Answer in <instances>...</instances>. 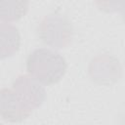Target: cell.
<instances>
[{
    "label": "cell",
    "instance_id": "obj_1",
    "mask_svg": "<svg viewBox=\"0 0 125 125\" xmlns=\"http://www.w3.org/2000/svg\"><path fill=\"white\" fill-rule=\"evenodd\" d=\"M46 99L43 85L30 75H20L12 88L0 91V116L9 122L26 119Z\"/></svg>",
    "mask_w": 125,
    "mask_h": 125
},
{
    "label": "cell",
    "instance_id": "obj_2",
    "mask_svg": "<svg viewBox=\"0 0 125 125\" xmlns=\"http://www.w3.org/2000/svg\"><path fill=\"white\" fill-rule=\"evenodd\" d=\"M28 74L48 86L58 83L65 74L67 63L65 59L57 51L49 48L33 50L26 59Z\"/></svg>",
    "mask_w": 125,
    "mask_h": 125
},
{
    "label": "cell",
    "instance_id": "obj_3",
    "mask_svg": "<svg viewBox=\"0 0 125 125\" xmlns=\"http://www.w3.org/2000/svg\"><path fill=\"white\" fill-rule=\"evenodd\" d=\"M38 35L47 46L53 49H62L70 44L73 29L66 17L50 14L41 20L38 25Z\"/></svg>",
    "mask_w": 125,
    "mask_h": 125
},
{
    "label": "cell",
    "instance_id": "obj_4",
    "mask_svg": "<svg viewBox=\"0 0 125 125\" xmlns=\"http://www.w3.org/2000/svg\"><path fill=\"white\" fill-rule=\"evenodd\" d=\"M21 46L19 29L10 22H0V60L16 55Z\"/></svg>",
    "mask_w": 125,
    "mask_h": 125
},
{
    "label": "cell",
    "instance_id": "obj_5",
    "mask_svg": "<svg viewBox=\"0 0 125 125\" xmlns=\"http://www.w3.org/2000/svg\"><path fill=\"white\" fill-rule=\"evenodd\" d=\"M29 0H0V20L13 22L21 20L28 11Z\"/></svg>",
    "mask_w": 125,
    "mask_h": 125
},
{
    "label": "cell",
    "instance_id": "obj_6",
    "mask_svg": "<svg viewBox=\"0 0 125 125\" xmlns=\"http://www.w3.org/2000/svg\"><path fill=\"white\" fill-rule=\"evenodd\" d=\"M100 10L107 13L117 12L118 8L122 9V0H95Z\"/></svg>",
    "mask_w": 125,
    "mask_h": 125
}]
</instances>
